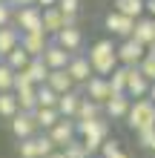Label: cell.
<instances>
[{"instance_id":"cell-1","label":"cell","mask_w":155,"mask_h":158,"mask_svg":"<svg viewBox=\"0 0 155 158\" xmlns=\"http://www.w3.org/2000/svg\"><path fill=\"white\" fill-rule=\"evenodd\" d=\"M84 55H86L89 66H92V75H101V78H106L115 66H121L118 63V55H115V40L112 38L95 40L89 46V52H84Z\"/></svg>"},{"instance_id":"cell-2","label":"cell","mask_w":155,"mask_h":158,"mask_svg":"<svg viewBox=\"0 0 155 158\" xmlns=\"http://www.w3.org/2000/svg\"><path fill=\"white\" fill-rule=\"evenodd\" d=\"M124 124L132 129V132H138V129H147V127H155V104L149 98H138L129 104V112H126Z\"/></svg>"},{"instance_id":"cell-3","label":"cell","mask_w":155,"mask_h":158,"mask_svg":"<svg viewBox=\"0 0 155 158\" xmlns=\"http://www.w3.org/2000/svg\"><path fill=\"white\" fill-rule=\"evenodd\" d=\"M12 26L20 35H26V32H43L40 29V9L38 6H20V9H14Z\"/></svg>"},{"instance_id":"cell-4","label":"cell","mask_w":155,"mask_h":158,"mask_svg":"<svg viewBox=\"0 0 155 158\" xmlns=\"http://www.w3.org/2000/svg\"><path fill=\"white\" fill-rule=\"evenodd\" d=\"M132 26H135V20L132 17H126V15H121V12H106V17H104V29L109 32V38L112 40H124V38H129L132 35Z\"/></svg>"},{"instance_id":"cell-5","label":"cell","mask_w":155,"mask_h":158,"mask_svg":"<svg viewBox=\"0 0 155 158\" xmlns=\"http://www.w3.org/2000/svg\"><path fill=\"white\" fill-rule=\"evenodd\" d=\"M115 55H118V63H121V66L132 69V66H138V63H141V58H144L147 52H144V46H141L138 40L124 38V40L115 43Z\"/></svg>"},{"instance_id":"cell-6","label":"cell","mask_w":155,"mask_h":158,"mask_svg":"<svg viewBox=\"0 0 155 158\" xmlns=\"http://www.w3.org/2000/svg\"><path fill=\"white\" fill-rule=\"evenodd\" d=\"M52 40L58 43L60 49H66L69 55H78V52H84V46H86V35H84L80 26H66V29H60Z\"/></svg>"},{"instance_id":"cell-7","label":"cell","mask_w":155,"mask_h":158,"mask_svg":"<svg viewBox=\"0 0 155 158\" xmlns=\"http://www.w3.org/2000/svg\"><path fill=\"white\" fill-rule=\"evenodd\" d=\"M84 98L89 101H95V104H104L106 98H112V89H109V81L101 78V75H92L86 83H80V86H75Z\"/></svg>"},{"instance_id":"cell-8","label":"cell","mask_w":155,"mask_h":158,"mask_svg":"<svg viewBox=\"0 0 155 158\" xmlns=\"http://www.w3.org/2000/svg\"><path fill=\"white\" fill-rule=\"evenodd\" d=\"M66 75L72 78V83H75V86H80V83H86L89 78H92V66H89V60H86L84 52H78V55H72V58H69V63H66Z\"/></svg>"},{"instance_id":"cell-9","label":"cell","mask_w":155,"mask_h":158,"mask_svg":"<svg viewBox=\"0 0 155 158\" xmlns=\"http://www.w3.org/2000/svg\"><path fill=\"white\" fill-rule=\"evenodd\" d=\"M129 104L132 101L124 95H112V98H106L104 104H101V109H104V118L109 121V124H112V121H124L126 118V112H129Z\"/></svg>"},{"instance_id":"cell-10","label":"cell","mask_w":155,"mask_h":158,"mask_svg":"<svg viewBox=\"0 0 155 158\" xmlns=\"http://www.w3.org/2000/svg\"><path fill=\"white\" fill-rule=\"evenodd\" d=\"M46 135L52 138V144L58 147V150H63L69 141H75V138H78V132H75V121H72V118H60Z\"/></svg>"},{"instance_id":"cell-11","label":"cell","mask_w":155,"mask_h":158,"mask_svg":"<svg viewBox=\"0 0 155 158\" xmlns=\"http://www.w3.org/2000/svg\"><path fill=\"white\" fill-rule=\"evenodd\" d=\"M9 129H12L14 141H20V138H32V135H38V124H35L32 112H17L12 121H9Z\"/></svg>"},{"instance_id":"cell-12","label":"cell","mask_w":155,"mask_h":158,"mask_svg":"<svg viewBox=\"0 0 155 158\" xmlns=\"http://www.w3.org/2000/svg\"><path fill=\"white\" fill-rule=\"evenodd\" d=\"M40 29H43V35H46L49 40H52L60 29H63V12H60L58 6L40 9Z\"/></svg>"},{"instance_id":"cell-13","label":"cell","mask_w":155,"mask_h":158,"mask_svg":"<svg viewBox=\"0 0 155 158\" xmlns=\"http://www.w3.org/2000/svg\"><path fill=\"white\" fill-rule=\"evenodd\" d=\"M147 92H149V81L132 66L129 75H126V89H124V95L129 98V101H138V98H147Z\"/></svg>"},{"instance_id":"cell-14","label":"cell","mask_w":155,"mask_h":158,"mask_svg":"<svg viewBox=\"0 0 155 158\" xmlns=\"http://www.w3.org/2000/svg\"><path fill=\"white\" fill-rule=\"evenodd\" d=\"M69 58H72V55H69L66 49H60L55 40H49V46H46V49H43V55H40V60L46 63L49 69H66Z\"/></svg>"},{"instance_id":"cell-15","label":"cell","mask_w":155,"mask_h":158,"mask_svg":"<svg viewBox=\"0 0 155 158\" xmlns=\"http://www.w3.org/2000/svg\"><path fill=\"white\" fill-rule=\"evenodd\" d=\"M20 46L29 58H40L43 49L49 46V38L43 32H26V35H20Z\"/></svg>"},{"instance_id":"cell-16","label":"cell","mask_w":155,"mask_h":158,"mask_svg":"<svg viewBox=\"0 0 155 158\" xmlns=\"http://www.w3.org/2000/svg\"><path fill=\"white\" fill-rule=\"evenodd\" d=\"M132 40H138L141 46H147L155 40V17H147V15H141L138 20H135L132 26V35H129Z\"/></svg>"},{"instance_id":"cell-17","label":"cell","mask_w":155,"mask_h":158,"mask_svg":"<svg viewBox=\"0 0 155 158\" xmlns=\"http://www.w3.org/2000/svg\"><path fill=\"white\" fill-rule=\"evenodd\" d=\"M46 86L55 92V95H63V92H72V89H75V83H72V78L66 75V69H49Z\"/></svg>"},{"instance_id":"cell-18","label":"cell","mask_w":155,"mask_h":158,"mask_svg":"<svg viewBox=\"0 0 155 158\" xmlns=\"http://www.w3.org/2000/svg\"><path fill=\"white\" fill-rule=\"evenodd\" d=\"M78 104H80V92L72 89V92H63V95H58V104H55V109H58L60 118H75Z\"/></svg>"},{"instance_id":"cell-19","label":"cell","mask_w":155,"mask_h":158,"mask_svg":"<svg viewBox=\"0 0 155 158\" xmlns=\"http://www.w3.org/2000/svg\"><path fill=\"white\" fill-rule=\"evenodd\" d=\"M95 118H104V109L101 104H95V101H89L80 95V104H78V112L72 121H78V124H84V121H95Z\"/></svg>"},{"instance_id":"cell-20","label":"cell","mask_w":155,"mask_h":158,"mask_svg":"<svg viewBox=\"0 0 155 158\" xmlns=\"http://www.w3.org/2000/svg\"><path fill=\"white\" fill-rule=\"evenodd\" d=\"M14 46H20V32H17L12 23H9V26H0V60H3Z\"/></svg>"},{"instance_id":"cell-21","label":"cell","mask_w":155,"mask_h":158,"mask_svg":"<svg viewBox=\"0 0 155 158\" xmlns=\"http://www.w3.org/2000/svg\"><path fill=\"white\" fill-rule=\"evenodd\" d=\"M32 118H35V124H38V132H49V129L60 121L58 109H46V106H38L32 112Z\"/></svg>"},{"instance_id":"cell-22","label":"cell","mask_w":155,"mask_h":158,"mask_svg":"<svg viewBox=\"0 0 155 158\" xmlns=\"http://www.w3.org/2000/svg\"><path fill=\"white\" fill-rule=\"evenodd\" d=\"M14 98H17V109H20V112H35V109H38V89L35 86L17 89Z\"/></svg>"},{"instance_id":"cell-23","label":"cell","mask_w":155,"mask_h":158,"mask_svg":"<svg viewBox=\"0 0 155 158\" xmlns=\"http://www.w3.org/2000/svg\"><path fill=\"white\" fill-rule=\"evenodd\" d=\"M112 9L126 15V17H132V20H138L144 15V0H112Z\"/></svg>"},{"instance_id":"cell-24","label":"cell","mask_w":155,"mask_h":158,"mask_svg":"<svg viewBox=\"0 0 155 158\" xmlns=\"http://www.w3.org/2000/svg\"><path fill=\"white\" fill-rule=\"evenodd\" d=\"M29 60H32V58L23 52V46H14V49L3 58V63H6V66L12 69V72H23L26 66H29Z\"/></svg>"},{"instance_id":"cell-25","label":"cell","mask_w":155,"mask_h":158,"mask_svg":"<svg viewBox=\"0 0 155 158\" xmlns=\"http://www.w3.org/2000/svg\"><path fill=\"white\" fill-rule=\"evenodd\" d=\"M23 72H26V75H29V81L35 83V86H40V83H46L49 66H46V63H43L40 58H32V60H29V66H26Z\"/></svg>"},{"instance_id":"cell-26","label":"cell","mask_w":155,"mask_h":158,"mask_svg":"<svg viewBox=\"0 0 155 158\" xmlns=\"http://www.w3.org/2000/svg\"><path fill=\"white\" fill-rule=\"evenodd\" d=\"M126 75H129V69H126V66H115V69L106 75V81H109V89H112V95H121V92L126 89Z\"/></svg>"},{"instance_id":"cell-27","label":"cell","mask_w":155,"mask_h":158,"mask_svg":"<svg viewBox=\"0 0 155 158\" xmlns=\"http://www.w3.org/2000/svg\"><path fill=\"white\" fill-rule=\"evenodd\" d=\"M20 109H17V98L14 92H0V118L3 121H12Z\"/></svg>"},{"instance_id":"cell-28","label":"cell","mask_w":155,"mask_h":158,"mask_svg":"<svg viewBox=\"0 0 155 158\" xmlns=\"http://www.w3.org/2000/svg\"><path fill=\"white\" fill-rule=\"evenodd\" d=\"M35 150H38V158H49L58 147L52 144V138L46 132H38V135H35Z\"/></svg>"},{"instance_id":"cell-29","label":"cell","mask_w":155,"mask_h":158,"mask_svg":"<svg viewBox=\"0 0 155 158\" xmlns=\"http://www.w3.org/2000/svg\"><path fill=\"white\" fill-rule=\"evenodd\" d=\"M38 89V106H46V109H55V104H58V95L46 86V83H40V86H35Z\"/></svg>"},{"instance_id":"cell-30","label":"cell","mask_w":155,"mask_h":158,"mask_svg":"<svg viewBox=\"0 0 155 158\" xmlns=\"http://www.w3.org/2000/svg\"><path fill=\"white\" fill-rule=\"evenodd\" d=\"M14 152L20 158H38V150H35V135L32 138H20V141L14 144Z\"/></svg>"},{"instance_id":"cell-31","label":"cell","mask_w":155,"mask_h":158,"mask_svg":"<svg viewBox=\"0 0 155 158\" xmlns=\"http://www.w3.org/2000/svg\"><path fill=\"white\" fill-rule=\"evenodd\" d=\"M121 150H124V147H121V141H118V138H112V135H109L106 141L101 144V150H98V158H112V155H118Z\"/></svg>"},{"instance_id":"cell-32","label":"cell","mask_w":155,"mask_h":158,"mask_svg":"<svg viewBox=\"0 0 155 158\" xmlns=\"http://www.w3.org/2000/svg\"><path fill=\"white\" fill-rule=\"evenodd\" d=\"M63 155H66V158H89V152H86V147L80 144L78 138H75V141H69L66 147H63Z\"/></svg>"},{"instance_id":"cell-33","label":"cell","mask_w":155,"mask_h":158,"mask_svg":"<svg viewBox=\"0 0 155 158\" xmlns=\"http://www.w3.org/2000/svg\"><path fill=\"white\" fill-rule=\"evenodd\" d=\"M135 69H138L141 75H144V78L149 81V83L155 81V58H149V55H144V58H141V63H138Z\"/></svg>"},{"instance_id":"cell-34","label":"cell","mask_w":155,"mask_h":158,"mask_svg":"<svg viewBox=\"0 0 155 158\" xmlns=\"http://www.w3.org/2000/svg\"><path fill=\"white\" fill-rule=\"evenodd\" d=\"M12 83H14V72L0 60V92H12Z\"/></svg>"},{"instance_id":"cell-35","label":"cell","mask_w":155,"mask_h":158,"mask_svg":"<svg viewBox=\"0 0 155 158\" xmlns=\"http://www.w3.org/2000/svg\"><path fill=\"white\" fill-rule=\"evenodd\" d=\"M135 138H138V144L144 147V150H149V147L155 144V127H147V129H138V132H135Z\"/></svg>"},{"instance_id":"cell-36","label":"cell","mask_w":155,"mask_h":158,"mask_svg":"<svg viewBox=\"0 0 155 158\" xmlns=\"http://www.w3.org/2000/svg\"><path fill=\"white\" fill-rule=\"evenodd\" d=\"M14 17V6H9V0H0V26H9Z\"/></svg>"},{"instance_id":"cell-37","label":"cell","mask_w":155,"mask_h":158,"mask_svg":"<svg viewBox=\"0 0 155 158\" xmlns=\"http://www.w3.org/2000/svg\"><path fill=\"white\" fill-rule=\"evenodd\" d=\"M58 9L63 15H80V0H58Z\"/></svg>"},{"instance_id":"cell-38","label":"cell","mask_w":155,"mask_h":158,"mask_svg":"<svg viewBox=\"0 0 155 158\" xmlns=\"http://www.w3.org/2000/svg\"><path fill=\"white\" fill-rule=\"evenodd\" d=\"M29 86H35V83L29 81V75H26V72H14V83H12V92H17V89H29Z\"/></svg>"},{"instance_id":"cell-39","label":"cell","mask_w":155,"mask_h":158,"mask_svg":"<svg viewBox=\"0 0 155 158\" xmlns=\"http://www.w3.org/2000/svg\"><path fill=\"white\" fill-rule=\"evenodd\" d=\"M144 15H147V17H155V0H144Z\"/></svg>"},{"instance_id":"cell-40","label":"cell","mask_w":155,"mask_h":158,"mask_svg":"<svg viewBox=\"0 0 155 158\" xmlns=\"http://www.w3.org/2000/svg\"><path fill=\"white\" fill-rule=\"evenodd\" d=\"M9 6L20 9V6H35V0H9Z\"/></svg>"},{"instance_id":"cell-41","label":"cell","mask_w":155,"mask_h":158,"mask_svg":"<svg viewBox=\"0 0 155 158\" xmlns=\"http://www.w3.org/2000/svg\"><path fill=\"white\" fill-rule=\"evenodd\" d=\"M38 9H49V6H58V0H35Z\"/></svg>"},{"instance_id":"cell-42","label":"cell","mask_w":155,"mask_h":158,"mask_svg":"<svg viewBox=\"0 0 155 158\" xmlns=\"http://www.w3.org/2000/svg\"><path fill=\"white\" fill-rule=\"evenodd\" d=\"M144 52H147V55H149V58H155V40H152V43H147V46H144Z\"/></svg>"},{"instance_id":"cell-43","label":"cell","mask_w":155,"mask_h":158,"mask_svg":"<svg viewBox=\"0 0 155 158\" xmlns=\"http://www.w3.org/2000/svg\"><path fill=\"white\" fill-rule=\"evenodd\" d=\"M147 98H149V101H152V104H155V81L149 83V92H147Z\"/></svg>"},{"instance_id":"cell-44","label":"cell","mask_w":155,"mask_h":158,"mask_svg":"<svg viewBox=\"0 0 155 158\" xmlns=\"http://www.w3.org/2000/svg\"><path fill=\"white\" fill-rule=\"evenodd\" d=\"M49 158H66V155H63V150H55V152H52Z\"/></svg>"},{"instance_id":"cell-45","label":"cell","mask_w":155,"mask_h":158,"mask_svg":"<svg viewBox=\"0 0 155 158\" xmlns=\"http://www.w3.org/2000/svg\"><path fill=\"white\" fill-rule=\"evenodd\" d=\"M112 158H132V155H129V152H124V150H121V152H118V155H112Z\"/></svg>"},{"instance_id":"cell-46","label":"cell","mask_w":155,"mask_h":158,"mask_svg":"<svg viewBox=\"0 0 155 158\" xmlns=\"http://www.w3.org/2000/svg\"><path fill=\"white\" fill-rule=\"evenodd\" d=\"M149 152H152V158H155V144H152V147H149Z\"/></svg>"},{"instance_id":"cell-47","label":"cell","mask_w":155,"mask_h":158,"mask_svg":"<svg viewBox=\"0 0 155 158\" xmlns=\"http://www.w3.org/2000/svg\"><path fill=\"white\" fill-rule=\"evenodd\" d=\"M89 158H98V155H89Z\"/></svg>"}]
</instances>
